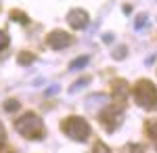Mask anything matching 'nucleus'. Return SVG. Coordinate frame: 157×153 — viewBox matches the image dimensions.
<instances>
[{
	"label": "nucleus",
	"instance_id": "nucleus-6",
	"mask_svg": "<svg viewBox=\"0 0 157 153\" xmlns=\"http://www.w3.org/2000/svg\"><path fill=\"white\" fill-rule=\"evenodd\" d=\"M121 120H124V111L121 109H105V113H103V122L107 124V130H115V126H120Z\"/></svg>",
	"mask_w": 157,
	"mask_h": 153
},
{
	"label": "nucleus",
	"instance_id": "nucleus-5",
	"mask_svg": "<svg viewBox=\"0 0 157 153\" xmlns=\"http://www.w3.org/2000/svg\"><path fill=\"white\" fill-rule=\"evenodd\" d=\"M88 13L82 11V9H73V11H69V15H67V23L71 25V27H75V29H84L86 25H88Z\"/></svg>",
	"mask_w": 157,
	"mask_h": 153
},
{
	"label": "nucleus",
	"instance_id": "nucleus-13",
	"mask_svg": "<svg viewBox=\"0 0 157 153\" xmlns=\"http://www.w3.org/2000/svg\"><path fill=\"white\" fill-rule=\"evenodd\" d=\"M143 23H147V17H138V21H136V27L140 29V25Z\"/></svg>",
	"mask_w": 157,
	"mask_h": 153
},
{
	"label": "nucleus",
	"instance_id": "nucleus-7",
	"mask_svg": "<svg viewBox=\"0 0 157 153\" xmlns=\"http://www.w3.org/2000/svg\"><path fill=\"white\" fill-rule=\"evenodd\" d=\"M34 59H36V57H34L32 53H21V55H19V63H23V65L34 63Z\"/></svg>",
	"mask_w": 157,
	"mask_h": 153
},
{
	"label": "nucleus",
	"instance_id": "nucleus-3",
	"mask_svg": "<svg viewBox=\"0 0 157 153\" xmlns=\"http://www.w3.org/2000/svg\"><path fill=\"white\" fill-rule=\"evenodd\" d=\"M63 132H65L69 139L82 143L90 136V126H88L86 120L78 118V116H71V118H67L63 122Z\"/></svg>",
	"mask_w": 157,
	"mask_h": 153
},
{
	"label": "nucleus",
	"instance_id": "nucleus-9",
	"mask_svg": "<svg viewBox=\"0 0 157 153\" xmlns=\"http://www.w3.org/2000/svg\"><path fill=\"white\" fill-rule=\"evenodd\" d=\"M6 44H9V36H6V32H2V29H0V50H2V48H6Z\"/></svg>",
	"mask_w": 157,
	"mask_h": 153
},
{
	"label": "nucleus",
	"instance_id": "nucleus-1",
	"mask_svg": "<svg viewBox=\"0 0 157 153\" xmlns=\"http://www.w3.org/2000/svg\"><path fill=\"white\" fill-rule=\"evenodd\" d=\"M15 128L21 136H27V139H40L42 132H44V124L40 116L36 113H25L23 118H19L15 122Z\"/></svg>",
	"mask_w": 157,
	"mask_h": 153
},
{
	"label": "nucleus",
	"instance_id": "nucleus-2",
	"mask_svg": "<svg viewBox=\"0 0 157 153\" xmlns=\"http://www.w3.org/2000/svg\"><path fill=\"white\" fill-rule=\"evenodd\" d=\"M134 99L136 103L145 109H157V88L149 80H140L134 88Z\"/></svg>",
	"mask_w": 157,
	"mask_h": 153
},
{
	"label": "nucleus",
	"instance_id": "nucleus-11",
	"mask_svg": "<svg viewBox=\"0 0 157 153\" xmlns=\"http://www.w3.org/2000/svg\"><path fill=\"white\" fill-rule=\"evenodd\" d=\"M124 55H126V46H120V48L113 50V57H115V59H121Z\"/></svg>",
	"mask_w": 157,
	"mask_h": 153
},
{
	"label": "nucleus",
	"instance_id": "nucleus-8",
	"mask_svg": "<svg viewBox=\"0 0 157 153\" xmlns=\"http://www.w3.org/2000/svg\"><path fill=\"white\" fill-rule=\"evenodd\" d=\"M84 65H88V57H80V59H75V63H71V69L84 67Z\"/></svg>",
	"mask_w": 157,
	"mask_h": 153
},
{
	"label": "nucleus",
	"instance_id": "nucleus-4",
	"mask_svg": "<svg viewBox=\"0 0 157 153\" xmlns=\"http://www.w3.org/2000/svg\"><path fill=\"white\" fill-rule=\"evenodd\" d=\"M46 44H50L52 48H67L69 44H71V36L67 34V32L55 29V32L46 38Z\"/></svg>",
	"mask_w": 157,
	"mask_h": 153
},
{
	"label": "nucleus",
	"instance_id": "nucleus-12",
	"mask_svg": "<svg viewBox=\"0 0 157 153\" xmlns=\"http://www.w3.org/2000/svg\"><path fill=\"white\" fill-rule=\"evenodd\" d=\"M4 109H9V111H11V109H19V103H17V101H6V103H4Z\"/></svg>",
	"mask_w": 157,
	"mask_h": 153
},
{
	"label": "nucleus",
	"instance_id": "nucleus-10",
	"mask_svg": "<svg viewBox=\"0 0 157 153\" xmlns=\"http://www.w3.org/2000/svg\"><path fill=\"white\" fill-rule=\"evenodd\" d=\"M147 126H149V134H151L153 139H157V122H149Z\"/></svg>",
	"mask_w": 157,
	"mask_h": 153
}]
</instances>
